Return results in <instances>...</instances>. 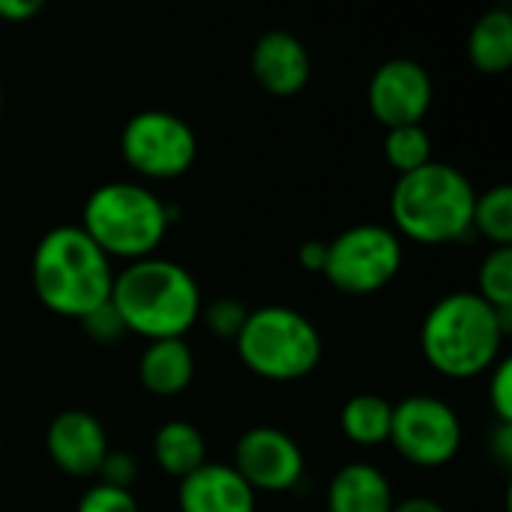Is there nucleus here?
Here are the masks:
<instances>
[{"label": "nucleus", "mask_w": 512, "mask_h": 512, "mask_svg": "<svg viewBox=\"0 0 512 512\" xmlns=\"http://www.w3.org/2000/svg\"><path fill=\"white\" fill-rule=\"evenodd\" d=\"M510 330L512 309L498 312L474 291H453L426 312L420 348L438 375L465 381L492 372Z\"/></svg>", "instance_id": "f257e3e1"}, {"label": "nucleus", "mask_w": 512, "mask_h": 512, "mask_svg": "<svg viewBox=\"0 0 512 512\" xmlns=\"http://www.w3.org/2000/svg\"><path fill=\"white\" fill-rule=\"evenodd\" d=\"M111 306L147 342L183 339L201 321V288L195 276L168 258H144L114 273Z\"/></svg>", "instance_id": "f03ea898"}, {"label": "nucleus", "mask_w": 512, "mask_h": 512, "mask_svg": "<svg viewBox=\"0 0 512 512\" xmlns=\"http://www.w3.org/2000/svg\"><path fill=\"white\" fill-rule=\"evenodd\" d=\"M30 279L48 312L81 321L111 300L114 267L78 225H57L36 243Z\"/></svg>", "instance_id": "7ed1b4c3"}, {"label": "nucleus", "mask_w": 512, "mask_h": 512, "mask_svg": "<svg viewBox=\"0 0 512 512\" xmlns=\"http://www.w3.org/2000/svg\"><path fill=\"white\" fill-rule=\"evenodd\" d=\"M474 198L477 192L459 168L432 159L429 165L402 174L390 192L396 234L423 246L456 243L471 234Z\"/></svg>", "instance_id": "20e7f679"}, {"label": "nucleus", "mask_w": 512, "mask_h": 512, "mask_svg": "<svg viewBox=\"0 0 512 512\" xmlns=\"http://www.w3.org/2000/svg\"><path fill=\"white\" fill-rule=\"evenodd\" d=\"M174 207L141 183L114 180L96 186L81 210V231L108 255L123 261H144L162 246Z\"/></svg>", "instance_id": "39448f33"}, {"label": "nucleus", "mask_w": 512, "mask_h": 512, "mask_svg": "<svg viewBox=\"0 0 512 512\" xmlns=\"http://www.w3.org/2000/svg\"><path fill=\"white\" fill-rule=\"evenodd\" d=\"M234 348L252 375L276 384L312 375L324 357V339L318 327L291 306L249 309Z\"/></svg>", "instance_id": "423d86ee"}, {"label": "nucleus", "mask_w": 512, "mask_h": 512, "mask_svg": "<svg viewBox=\"0 0 512 512\" xmlns=\"http://www.w3.org/2000/svg\"><path fill=\"white\" fill-rule=\"evenodd\" d=\"M402 240L387 225H351L327 243L324 279L351 297L384 291L402 270Z\"/></svg>", "instance_id": "0eeeda50"}, {"label": "nucleus", "mask_w": 512, "mask_h": 512, "mask_svg": "<svg viewBox=\"0 0 512 512\" xmlns=\"http://www.w3.org/2000/svg\"><path fill=\"white\" fill-rule=\"evenodd\" d=\"M123 162L147 180H177L198 159L195 129L171 111H138L120 132Z\"/></svg>", "instance_id": "6e6552de"}, {"label": "nucleus", "mask_w": 512, "mask_h": 512, "mask_svg": "<svg viewBox=\"0 0 512 512\" xmlns=\"http://www.w3.org/2000/svg\"><path fill=\"white\" fill-rule=\"evenodd\" d=\"M390 444L408 465L441 468L462 450V420L438 396H408L393 405Z\"/></svg>", "instance_id": "1a4fd4ad"}, {"label": "nucleus", "mask_w": 512, "mask_h": 512, "mask_svg": "<svg viewBox=\"0 0 512 512\" xmlns=\"http://www.w3.org/2000/svg\"><path fill=\"white\" fill-rule=\"evenodd\" d=\"M231 468L249 483L255 495L258 492L279 495L300 486L306 474V456L288 432L276 426H255L237 438Z\"/></svg>", "instance_id": "9d476101"}, {"label": "nucleus", "mask_w": 512, "mask_h": 512, "mask_svg": "<svg viewBox=\"0 0 512 512\" xmlns=\"http://www.w3.org/2000/svg\"><path fill=\"white\" fill-rule=\"evenodd\" d=\"M369 111L384 129L417 126L432 108V78L411 57L384 60L369 78Z\"/></svg>", "instance_id": "9b49d317"}, {"label": "nucleus", "mask_w": 512, "mask_h": 512, "mask_svg": "<svg viewBox=\"0 0 512 512\" xmlns=\"http://www.w3.org/2000/svg\"><path fill=\"white\" fill-rule=\"evenodd\" d=\"M108 450L105 426L81 408L63 411L48 423L45 453L69 477H96Z\"/></svg>", "instance_id": "f8f14e48"}, {"label": "nucleus", "mask_w": 512, "mask_h": 512, "mask_svg": "<svg viewBox=\"0 0 512 512\" xmlns=\"http://www.w3.org/2000/svg\"><path fill=\"white\" fill-rule=\"evenodd\" d=\"M249 66L261 90H267L276 99L297 96L309 84V75H312V57L306 45L288 30L261 33L252 48Z\"/></svg>", "instance_id": "ddd939ff"}, {"label": "nucleus", "mask_w": 512, "mask_h": 512, "mask_svg": "<svg viewBox=\"0 0 512 512\" xmlns=\"http://www.w3.org/2000/svg\"><path fill=\"white\" fill-rule=\"evenodd\" d=\"M180 512H255L258 501L249 483L219 462H204L177 483Z\"/></svg>", "instance_id": "4468645a"}, {"label": "nucleus", "mask_w": 512, "mask_h": 512, "mask_svg": "<svg viewBox=\"0 0 512 512\" xmlns=\"http://www.w3.org/2000/svg\"><path fill=\"white\" fill-rule=\"evenodd\" d=\"M393 486L381 468L351 462L327 486V512H393Z\"/></svg>", "instance_id": "2eb2a0df"}, {"label": "nucleus", "mask_w": 512, "mask_h": 512, "mask_svg": "<svg viewBox=\"0 0 512 512\" xmlns=\"http://www.w3.org/2000/svg\"><path fill=\"white\" fill-rule=\"evenodd\" d=\"M195 378V354L186 345V339H159L147 342L141 363H138V381L147 393L171 399L180 396Z\"/></svg>", "instance_id": "dca6fc26"}, {"label": "nucleus", "mask_w": 512, "mask_h": 512, "mask_svg": "<svg viewBox=\"0 0 512 512\" xmlns=\"http://www.w3.org/2000/svg\"><path fill=\"white\" fill-rule=\"evenodd\" d=\"M153 459L168 477L180 483L207 462V441L189 420H168L153 435Z\"/></svg>", "instance_id": "f3484780"}, {"label": "nucleus", "mask_w": 512, "mask_h": 512, "mask_svg": "<svg viewBox=\"0 0 512 512\" xmlns=\"http://www.w3.org/2000/svg\"><path fill=\"white\" fill-rule=\"evenodd\" d=\"M468 57L483 75H504L512 66V15L489 9L477 18L468 36Z\"/></svg>", "instance_id": "a211bd4d"}, {"label": "nucleus", "mask_w": 512, "mask_h": 512, "mask_svg": "<svg viewBox=\"0 0 512 512\" xmlns=\"http://www.w3.org/2000/svg\"><path fill=\"white\" fill-rule=\"evenodd\" d=\"M390 423H393V405L375 393L351 396L339 414V426H342L345 438L357 447L387 444L390 441Z\"/></svg>", "instance_id": "6ab92c4d"}, {"label": "nucleus", "mask_w": 512, "mask_h": 512, "mask_svg": "<svg viewBox=\"0 0 512 512\" xmlns=\"http://www.w3.org/2000/svg\"><path fill=\"white\" fill-rule=\"evenodd\" d=\"M471 231L483 234L492 249H512V186L498 183L474 198Z\"/></svg>", "instance_id": "aec40b11"}, {"label": "nucleus", "mask_w": 512, "mask_h": 512, "mask_svg": "<svg viewBox=\"0 0 512 512\" xmlns=\"http://www.w3.org/2000/svg\"><path fill=\"white\" fill-rule=\"evenodd\" d=\"M384 159L399 177L429 165L432 162V138L423 129V123L387 129V135H384Z\"/></svg>", "instance_id": "412c9836"}, {"label": "nucleus", "mask_w": 512, "mask_h": 512, "mask_svg": "<svg viewBox=\"0 0 512 512\" xmlns=\"http://www.w3.org/2000/svg\"><path fill=\"white\" fill-rule=\"evenodd\" d=\"M477 297H483L492 309H512V249H492L477 270Z\"/></svg>", "instance_id": "4be33fe9"}, {"label": "nucleus", "mask_w": 512, "mask_h": 512, "mask_svg": "<svg viewBox=\"0 0 512 512\" xmlns=\"http://www.w3.org/2000/svg\"><path fill=\"white\" fill-rule=\"evenodd\" d=\"M201 318H204V327L216 339H231L234 342L240 336L246 318H249V309L234 297H219L210 306H201Z\"/></svg>", "instance_id": "5701e85b"}, {"label": "nucleus", "mask_w": 512, "mask_h": 512, "mask_svg": "<svg viewBox=\"0 0 512 512\" xmlns=\"http://www.w3.org/2000/svg\"><path fill=\"white\" fill-rule=\"evenodd\" d=\"M75 512H141V507L129 489H114V486L96 483L81 495Z\"/></svg>", "instance_id": "b1692460"}, {"label": "nucleus", "mask_w": 512, "mask_h": 512, "mask_svg": "<svg viewBox=\"0 0 512 512\" xmlns=\"http://www.w3.org/2000/svg\"><path fill=\"white\" fill-rule=\"evenodd\" d=\"M489 405L498 423L512 426V360L501 357L489 372Z\"/></svg>", "instance_id": "393cba45"}, {"label": "nucleus", "mask_w": 512, "mask_h": 512, "mask_svg": "<svg viewBox=\"0 0 512 512\" xmlns=\"http://www.w3.org/2000/svg\"><path fill=\"white\" fill-rule=\"evenodd\" d=\"M81 327H84L87 336H90L93 342H99V345H114V342H120V339L126 336V324H123V318L117 315V309L111 306V300L102 303L99 309H93L87 318H81Z\"/></svg>", "instance_id": "a878e982"}, {"label": "nucleus", "mask_w": 512, "mask_h": 512, "mask_svg": "<svg viewBox=\"0 0 512 512\" xmlns=\"http://www.w3.org/2000/svg\"><path fill=\"white\" fill-rule=\"evenodd\" d=\"M96 477L105 486L129 489L132 492V483L138 480V462L129 453H123V450H108V456L102 459V468H99Z\"/></svg>", "instance_id": "bb28decb"}, {"label": "nucleus", "mask_w": 512, "mask_h": 512, "mask_svg": "<svg viewBox=\"0 0 512 512\" xmlns=\"http://www.w3.org/2000/svg\"><path fill=\"white\" fill-rule=\"evenodd\" d=\"M42 12V0H0V18L9 24H24Z\"/></svg>", "instance_id": "cd10ccee"}, {"label": "nucleus", "mask_w": 512, "mask_h": 512, "mask_svg": "<svg viewBox=\"0 0 512 512\" xmlns=\"http://www.w3.org/2000/svg\"><path fill=\"white\" fill-rule=\"evenodd\" d=\"M297 258H300L303 270H309V273H324L327 243H324V240H306V243L297 249Z\"/></svg>", "instance_id": "c85d7f7f"}, {"label": "nucleus", "mask_w": 512, "mask_h": 512, "mask_svg": "<svg viewBox=\"0 0 512 512\" xmlns=\"http://www.w3.org/2000/svg\"><path fill=\"white\" fill-rule=\"evenodd\" d=\"M492 450L498 456L501 465H512V426L510 423H498V432L492 438Z\"/></svg>", "instance_id": "c756f323"}, {"label": "nucleus", "mask_w": 512, "mask_h": 512, "mask_svg": "<svg viewBox=\"0 0 512 512\" xmlns=\"http://www.w3.org/2000/svg\"><path fill=\"white\" fill-rule=\"evenodd\" d=\"M393 512H447L435 498H423V495H414V498H405L399 501Z\"/></svg>", "instance_id": "7c9ffc66"}, {"label": "nucleus", "mask_w": 512, "mask_h": 512, "mask_svg": "<svg viewBox=\"0 0 512 512\" xmlns=\"http://www.w3.org/2000/svg\"><path fill=\"white\" fill-rule=\"evenodd\" d=\"M0 111H3V87H0Z\"/></svg>", "instance_id": "2f4dec72"}]
</instances>
